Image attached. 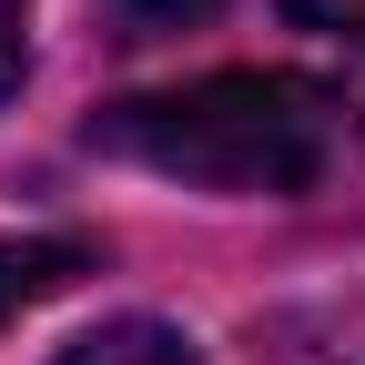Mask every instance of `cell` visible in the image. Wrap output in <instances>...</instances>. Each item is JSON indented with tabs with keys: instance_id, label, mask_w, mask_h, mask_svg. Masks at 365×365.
I'll return each mask as SVG.
<instances>
[{
	"instance_id": "cell-1",
	"label": "cell",
	"mask_w": 365,
	"mask_h": 365,
	"mask_svg": "<svg viewBox=\"0 0 365 365\" xmlns=\"http://www.w3.org/2000/svg\"><path fill=\"white\" fill-rule=\"evenodd\" d=\"M91 143L203 193H314L345 153V102L304 71H203L91 112Z\"/></svg>"
},
{
	"instance_id": "cell-2",
	"label": "cell",
	"mask_w": 365,
	"mask_h": 365,
	"mask_svg": "<svg viewBox=\"0 0 365 365\" xmlns=\"http://www.w3.org/2000/svg\"><path fill=\"white\" fill-rule=\"evenodd\" d=\"M71 274H91V244H71V234H41V244H0V325H11V314H31L41 294H61Z\"/></svg>"
},
{
	"instance_id": "cell-3",
	"label": "cell",
	"mask_w": 365,
	"mask_h": 365,
	"mask_svg": "<svg viewBox=\"0 0 365 365\" xmlns=\"http://www.w3.org/2000/svg\"><path fill=\"white\" fill-rule=\"evenodd\" d=\"M61 365H203L193 345H182L173 325H153V314H122V325H102V335H81Z\"/></svg>"
},
{
	"instance_id": "cell-4",
	"label": "cell",
	"mask_w": 365,
	"mask_h": 365,
	"mask_svg": "<svg viewBox=\"0 0 365 365\" xmlns=\"http://www.w3.org/2000/svg\"><path fill=\"white\" fill-rule=\"evenodd\" d=\"M213 11V0H112V21L132 31V41H163V31H193Z\"/></svg>"
},
{
	"instance_id": "cell-5",
	"label": "cell",
	"mask_w": 365,
	"mask_h": 365,
	"mask_svg": "<svg viewBox=\"0 0 365 365\" xmlns=\"http://www.w3.org/2000/svg\"><path fill=\"white\" fill-rule=\"evenodd\" d=\"M284 11H294L304 31H335V41H355V51H365V0H284Z\"/></svg>"
},
{
	"instance_id": "cell-6",
	"label": "cell",
	"mask_w": 365,
	"mask_h": 365,
	"mask_svg": "<svg viewBox=\"0 0 365 365\" xmlns=\"http://www.w3.org/2000/svg\"><path fill=\"white\" fill-rule=\"evenodd\" d=\"M21 11H31V0H0V91L21 81V41H31V21H21Z\"/></svg>"
}]
</instances>
